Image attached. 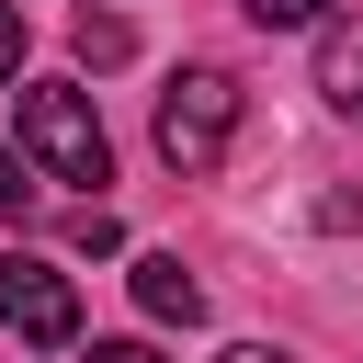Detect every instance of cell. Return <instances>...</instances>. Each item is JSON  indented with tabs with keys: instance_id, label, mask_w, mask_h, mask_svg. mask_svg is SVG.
I'll return each instance as SVG.
<instances>
[{
	"instance_id": "obj_4",
	"label": "cell",
	"mask_w": 363,
	"mask_h": 363,
	"mask_svg": "<svg viewBox=\"0 0 363 363\" xmlns=\"http://www.w3.org/2000/svg\"><path fill=\"white\" fill-rule=\"evenodd\" d=\"M136 306H147L159 329H193V318H204V284H193L170 250H147V261H136Z\"/></svg>"
},
{
	"instance_id": "obj_9",
	"label": "cell",
	"mask_w": 363,
	"mask_h": 363,
	"mask_svg": "<svg viewBox=\"0 0 363 363\" xmlns=\"http://www.w3.org/2000/svg\"><path fill=\"white\" fill-rule=\"evenodd\" d=\"M11 216H34V182H23V159L0 147V227H11Z\"/></svg>"
},
{
	"instance_id": "obj_2",
	"label": "cell",
	"mask_w": 363,
	"mask_h": 363,
	"mask_svg": "<svg viewBox=\"0 0 363 363\" xmlns=\"http://www.w3.org/2000/svg\"><path fill=\"white\" fill-rule=\"evenodd\" d=\"M227 136H238V79H227V68H182V79L159 91V159H170L182 182H204V170L227 159Z\"/></svg>"
},
{
	"instance_id": "obj_6",
	"label": "cell",
	"mask_w": 363,
	"mask_h": 363,
	"mask_svg": "<svg viewBox=\"0 0 363 363\" xmlns=\"http://www.w3.org/2000/svg\"><path fill=\"white\" fill-rule=\"evenodd\" d=\"M68 57H79V68H125V57H136V23H125V11H68Z\"/></svg>"
},
{
	"instance_id": "obj_7",
	"label": "cell",
	"mask_w": 363,
	"mask_h": 363,
	"mask_svg": "<svg viewBox=\"0 0 363 363\" xmlns=\"http://www.w3.org/2000/svg\"><path fill=\"white\" fill-rule=\"evenodd\" d=\"M238 11H250V23H261V34H306V23H318V11H329V0H238Z\"/></svg>"
},
{
	"instance_id": "obj_10",
	"label": "cell",
	"mask_w": 363,
	"mask_h": 363,
	"mask_svg": "<svg viewBox=\"0 0 363 363\" xmlns=\"http://www.w3.org/2000/svg\"><path fill=\"white\" fill-rule=\"evenodd\" d=\"M79 363H159V352H147V340H91Z\"/></svg>"
},
{
	"instance_id": "obj_3",
	"label": "cell",
	"mask_w": 363,
	"mask_h": 363,
	"mask_svg": "<svg viewBox=\"0 0 363 363\" xmlns=\"http://www.w3.org/2000/svg\"><path fill=\"white\" fill-rule=\"evenodd\" d=\"M0 329H23L34 352H68V340H79V284H68L57 261L11 250V261H0Z\"/></svg>"
},
{
	"instance_id": "obj_8",
	"label": "cell",
	"mask_w": 363,
	"mask_h": 363,
	"mask_svg": "<svg viewBox=\"0 0 363 363\" xmlns=\"http://www.w3.org/2000/svg\"><path fill=\"white\" fill-rule=\"evenodd\" d=\"M68 238H79V250H125V227H113V204H79V216H68Z\"/></svg>"
},
{
	"instance_id": "obj_12",
	"label": "cell",
	"mask_w": 363,
	"mask_h": 363,
	"mask_svg": "<svg viewBox=\"0 0 363 363\" xmlns=\"http://www.w3.org/2000/svg\"><path fill=\"white\" fill-rule=\"evenodd\" d=\"M216 363H284V352H272V340H238V352H216Z\"/></svg>"
},
{
	"instance_id": "obj_5",
	"label": "cell",
	"mask_w": 363,
	"mask_h": 363,
	"mask_svg": "<svg viewBox=\"0 0 363 363\" xmlns=\"http://www.w3.org/2000/svg\"><path fill=\"white\" fill-rule=\"evenodd\" d=\"M318 91H329V113H363V23L318 34Z\"/></svg>"
},
{
	"instance_id": "obj_1",
	"label": "cell",
	"mask_w": 363,
	"mask_h": 363,
	"mask_svg": "<svg viewBox=\"0 0 363 363\" xmlns=\"http://www.w3.org/2000/svg\"><path fill=\"white\" fill-rule=\"evenodd\" d=\"M23 159L57 170V182H113V147H102L91 91H68V79H23Z\"/></svg>"
},
{
	"instance_id": "obj_11",
	"label": "cell",
	"mask_w": 363,
	"mask_h": 363,
	"mask_svg": "<svg viewBox=\"0 0 363 363\" xmlns=\"http://www.w3.org/2000/svg\"><path fill=\"white\" fill-rule=\"evenodd\" d=\"M11 68H23V11L0 0V79H11Z\"/></svg>"
}]
</instances>
